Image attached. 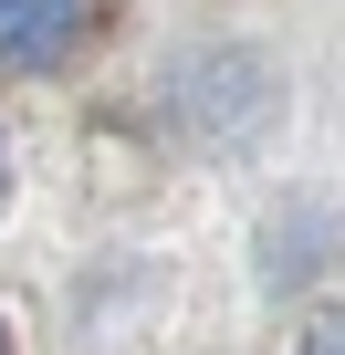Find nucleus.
<instances>
[{"mask_svg":"<svg viewBox=\"0 0 345 355\" xmlns=\"http://www.w3.org/2000/svg\"><path fill=\"white\" fill-rule=\"evenodd\" d=\"M94 32V0H0V63H63Z\"/></svg>","mask_w":345,"mask_h":355,"instance_id":"1","label":"nucleus"},{"mask_svg":"<svg viewBox=\"0 0 345 355\" xmlns=\"http://www.w3.org/2000/svg\"><path fill=\"white\" fill-rule=\"evenodd\" d=\"M303 355H335V313H324V324H314V334H303Z\"/></svg>","mask_w":345,"mask_h":355,"instance_id":"2","label":"nucleus"},{"mask_svg":"<svg viewBox=\"0 0 345 355\" xmlns=\"http://www.w3.org/2000/svg\"><path fill=\"white\" fill-rule=\"evenodd\" d=\"M0 355H11V334H0Z\"/></svg>","mask_w":345,"mask_h":355,"instance_id":"3","label":"nucleus"}]
</instances>
